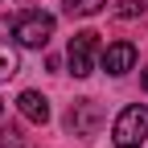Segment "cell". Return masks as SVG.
Returning <instances> with one entry per match:
<instances>
[{
	"label": "cell",
	"instance_id": "cell-1",
	"mask_svg": "<svg viewBox=\"0 0 148 148\" xmlns=\"http://www.w3.org/2000/svg\"><path fill=\"white\" fill-rule=\"evenodd\" d=\"M111 140H115V148H140L148 140V107L144 103L123 107L111 123Z\"/></svg>",
	"mask_w": 148,
	"mask_h": 148
},
{
	"label": "cell",
	"instance_id": "cell-2",
	"mask_svg": "<svg viewBox=\"0 0 148 148\" xmlns=\"http://www.w3.org/2000/svg\"><path fill=\"white\" fill-rule=\"evenodd\" d=\"M49 37H53V16L41 12V8L21 12V16L12 21V41L25 45V49H41V45H49Z\"/></svg>",
	"mask_w": 148,
	"mask_h": 148
},
{
	"label": "cell",
	"instance_id": "cell-3",
	"mask_svg": "<svg viewBox=\"0 0 148 148\" xmlns=\"http://www.w3.org/2000/svg\"><path fill=\"white\" fill-rule=\"evenodd\" d=\"M95 53H103V49H99V33L82 29V33L70 37L66 58H70V74H74V78H86V74L95 70Z\"/></svg>",
	"mask_w": 148,
	"mask_h": 148
},
{
	"label": "cell",
	"instance_id": "cell-4",
	"mask_svg": "<svg viewBox=\"0 0 148 148\" xmlns=\"http://www.w3.org/2000/svg\"><path fill=\"white\" fill-rule=\"evenodd\" d=\"M99 66H103L107 74H115V78L127 74V70L136 66V45H132V41H111V45L99 53Z\"/></svg>",
	"mask_w": 148,
	"mask_h": 148
},
{
	"label": "cell",
	"instance_id": "cell-5",
	"mask_svg": "<svg viewBox=\"0 0 148 148\" xmlns=\"http://www.w3.org/2000/svg\"><path fill=\"white\" fill-rule=\"evenodd\" d=\"M16 107H21V115L29 123H45L49 119V99L41 90H21V95H16Z\"/></svg>",
	"mask_w": 148,
	"mask_h": 148
},
{
	"label": "cell",
	"instance_id": "cell-6",
	"mask_svg": "<svg viewBox=\"0 0 148 148\" xmlns=\"http://www.w3.org/2000/svg\"><path fill=\"white\" fill-rule=\"evenodd\" d=\"M95 123H99V111H95L90 99H78V103L70 107V127H74V132H90Z\"/></svg>",
	"mask_w": 148,
	"mask_h": 148
},
{
	"label": "cell",
	"instance_id": "cell-7",
	"mask_svg": "<svg viewBox=\"0 0 148 148\" xmlns=\"http://www.w3.org/2000/svg\"><path fill=\"white\" fill-rule=\"evenodd\" d=\"M16 70H21V53H16V45L8 41V37H0V82L12 78Z\"/></svg>",
	"mask_w": 148,
	"mask_h": 148
},
{
	"label": "cell",
	"instance_id": "cell-8",
	"mask_svg": "<svg viewBox=\"0 0 148 148\" xmlns=\"http://www.w3.org/2000/svg\"><path fill=\"white\" fill-rule=\"evenodd\" d=\"M62 4H66L70 16H95V12L107 8V0H62Z\"/></svg>",
	"mask_w": 148,
	"mask_h": 148
},
{
	"label": "cell",
	"instance_id": "cell-9",
	"mask_svg": "<svg viewBox=\"0 0 148 148\" xmlns=\"http://www.w3.org/2000/svg\"><path fill=\"white\" fill-rule=\"evenodd\" d=\"M140 12H144V0H115V16H123V21H132Z\"/></svg>",
	"mask_w": 148,
	"mask_h": 148
},
{
	"label": "cell",
	"instance_id": "cell-10",
	"mask_svg": "<svg viewBox=\"0 0 148 148\" xmlns=\"http://www.w3.org/2000/svg\"><path fill=\"white\" fill-rule=\"evenodd\" d=\"M140 86H144V90H148V70H144V74H140Z\"/></svg>",
	"mask_w": 148,
	"mask_h": 148
},
{
	"label": "cell",
	"instance_id": "cell-11",
	"mask_svg": "<svg viewBox=\"0 0 148 148\" xmlns=\"http://www.w3.org/2000/svg\"><path fill=\"white\" fill-rule=\"evenodd\" d=\"M0 115H4V103H0Z\"/></svg>",
	"mask_w": 148,
	"mask_h": 148
}]
</instances>
